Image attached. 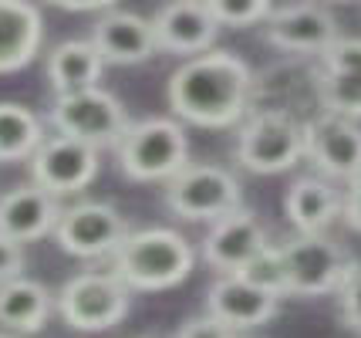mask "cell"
<instances>
[{
    "instance_id": "6da1fadb",
    "label": "cell",
    "mask_w": 361,
    "mask_h": 338,
    "mask_svg": "<svg viewBox=\"0 0 361 338\" xmlns=\"http://www.w3.org/2000/svg\"><path fill=\"white\" fill-rule=\"evenodd\" d=\"M253 92L250 65L233 51L209 48L196 58H186L169 75V109L176 119L200 129H230L236 126Z\"/></svg>"
},
{
    "instance_id": "7a4b0ae2",
    "label": "cell",
    "mask_w": 361,
    "mask_h": 338,
    "mask_svg": "<svg viewBox=\"0 0 361 338\" xmlns=\"http://www.w3.org/2000/svg\"><path fill=\"white\" fill-rule=\"evenodd\" d=\"M196 254L183 234L166 227L135 230L111 254V271L132 291H169L192 274Z\"/></svg>"
},
{
    "instance_id": "3957f363",
    "label": "cell",
    "mask_w": 361,
    "mask_h": 338,
    "mask_svg": "<svg viewBox=\"0 0 361 338\" xmlns=\"http://www.w3.org/2000/svg\"><path fill=\"white\" fill-rule=\"evenodd\" d=\"M115 152L122 173L135 183H169L189 166V139L176 119L132 122Z\"/></svg>"
},
{
    "instance_id": "277c9868",
    "label": "cell",
    "mask_w": 361,
    "mask_h": 338,
    "mask_svg": "<svg viewBox=\"0 0 361 338\" xmlns=\"http://www.w3.org/2000/svg\"><path fill=\"white\" fill-rule=\"evenodd\" d=\"M54 305L75 332H109L128 315L132 288L115 271H85L64 281Z\"/></svg>"
},
{
    "instance_id": "5b68a950",
    "label": "cell",
    "mask_w": 361,
    "mask_h": 338,
    "mask_svg": "<svg viewBox=\"0 0 361 338\" xmlns=\"http://www.w3.org/2000/svg\"><path fill=\"white\" fill-rule=\"evenodd\" d=\"M304 159V126L290 112L270 109L243 122L236 135V162L250 173L274 176Z\"/></svg>"
},
{
    "instance_id": "8992f818",
    "label": "cell",
    "mask_w": 361,
    "mask_h": 338,
    "mask_svg": "<svg viewBox=\"0 0 361 338\" xmlns=\"http://www.w3.org/2000/svg\"><path fill=\"white\" fill-rule=\"evenodd\" d=\"M166 207L192 224L200 220L216 224L220 217L243 207V190L230 169L200 162V166H186L166 183Z\"/></svg>"
},
{
    "instance_id": "52a82bcc",
    "label": "cell",
    "mask_w": 361,
    "mask_h": 338,
    "mask_svg": "<svg viewBox=\"0 0 361 338\" xmlns=\"http://www.w3.org/2000/svg\"><path fill=\"white\" fill-rule=\"evenodd\" d=\"M281 254L287 267V294L298 298L338 294V288L355 267L351 254L328 241L324 234H298L294 241L283 243Z\"/></svg>"
},
{
    "instance_id": "ba28073f",
    "label": "cell",
    "mask_w": 361,
    "mask_h": 338,
    "mask_svg": "<svg viewBox=\"0 0 361 338\" xmlns=\"http://www.w3.org/2000/svg\"><path fill=\"white\" fill-rule=\"evenodd\" d=\"M51 126L64 135H75V139H85V143L105 149V145L122 143V135L128 132L132 122H128L126 105L98 85V88L54 98Z\"/></svg>"
},
{
    "instance_id": "9c48e42d",
    "label": "cell",
    "mask_w": 361,
    "mask_h": 338,
    "mask_svg": "<svg viewBox=\"0 0 361 338\" xmlns=\"http://www.w3.org/2000/svg\"><path fill=\"white\" fill-rule=\"evenodd\" d=\"M128 224L126 217L111 203H98V200H85L75 203L61 213V220L54 227V241L64 254L81 260H94V258H111L118 251V243L126 241Z\"/></svg>"
},
{
    "instance_id": "30bf717a",
    "label": "cell",
    "mask_w": 361,
    "mask_h": 338,
    "mask_svg": "<svg viewBox=\"0 0 361 338\" xmlns=\"http://www.w3.org/2000/svg\"><path fill=\"white\" fill-rule=\"evenodd\" d=\"M98 145L75 135H47L31 159V179L54 196H75L98 176Z\"/></svg>"
},
{
    "instance_id": "8fae6325",
    "label": "cell",
    "mask_w": 361,
    "mask_h": 338,
    "mask_svg": "<svg viewBox=\"0 0 361 338\" xmlns=\"http://www.w3.org/2000/svg\"><path fill=\"white\" fill-rule=\"evenodd\" d=\"M304 159L314 162L321 176L351 179L361 176V129L355 119L324 112L304 126Z\"/></svg>"
},
{
    "instance_id": "7c38bea8",
    "label": "cell",
    "mask_w": 361,
    "mask_h": 338,
    "mask_svg": "<svg viewBox=\"0 0 361 338\" xmlns=\"http://www.w3.org/2000/svg\"><path fill=\"white\" fill-rule=\"evenodd\" d=\"M152 28H156L159 51L196 58L213 48L220 20L206 7V0H173L152 17Z\"/></svg>"
},
{
    "instance_id": "4fadbf2b",
    "label": "cell",
    "mask_w": 361,
    "mask_h": 338,
    "mask_svg": "<svg viewBox=\"0 0 361 338\" xmlns=\"http://www.w3.org/2000/svg\"><path fill=\"white\" fill-rule=\"evenodd\" d=\"M267 41L290 54H324L341 37L338 20L317 4H294L267 17Z\"/></svg>"
},
{
    "instance_id": "5bb4252c",
    "label": "cell",
    "mask_w": 361,
    "mask_h": 338,
    "mask_svg": "<svg viewBox=\"0 0 361 338\" xmlns=\"http://www.w3.org/2000/svg\"><path fill=\"white\" fill-rule=\"evenodd\" d=\"M281 308V294L257 288L243 274H223L206 294V311L233 332H247L257 325H267Z\"/></svg>"
},
{
    "instance_id": "9a60e30c",
    "label": "cell",
    "mask_w": 361,
    "mask_h": 338,
    "mask_svg": "<svg viewBox=\"0 0 361 338\" xmlns=\"http://www.w3.org/2000/svg\"><path fill=\"white\" fill-rule=\"evenodd\" d=\"M264 247H267L264 227L257 224V217H253L250 210L240 207L209 227V234H206V241H203V258L216 271L236 274V271H243Z\"/></svg>"
},
{
    "instance_id": "2e32d148",
    "label": "cell",
    "mask_w": 361,
    "mask_h": 338,
    "mask_svg": "<svg viewBox=\"0 0 361 338\" xmlns=\"http://www.w3.org/2000/svg\"><path fill=\"white\" fill-rule=\"evenodd\" d=\"M61 213V196L47 193L44 186H37L31 179L27 186H14L11 193L0 196V234L20 243L41 241L47 234H54Z\"/></svg>"
},
{
    "instance_id": "e0dca14e",
    "label": "cell",
    "mask_w": 361,
    "mask_h": 338,
    "mask_svg": "<svg viewBox=\"0 0 361 338\" xmlns=\"http://www.w3.org/2000/svg\"><path fill=\"white\" fill-rule=\"evenodd\" d=\"M321 102L328 112L361 119V37H338L321 54Z\"/></svg>"
},
{
    "instance_id": "ac0fdd59",
    "label": "cell",
    "mask_w": 361,
    "mask_h": 338,
    "mask_svg": "<svg viewBox=\"0 0 361 338\" xmlns=\"http://www.w3.org/2000/svg\"><path fill=\"white\" fill-rule=\"evenodd\" d=\"M92 41L109 65H142L159 51L152 20L128 11H109L98 17L92 28Z\"/></svg>"
},
{
    "instance_id": "d6986e66",
    "label": "cell",
    "mask_w": 361,
    "mask_h": 338,
    "mask_svg": "<svg viewBox=\"0 0 361 338\" xmlns=\"http://www.w3.org/2000/svg\"><path fill=\"white\" fill-rule=\"evenodd\" d=\"M44 17L31 0H0V75H14L41 54Z\"/></svg>"
},
{
    "instance_id": "ffe728a7",
    "label": "cell",
    "mask_w": 361,
    "mask_h": 338,
    "mask_svg": "<svg viewBox=\"0 0 361 338\" xmlns=\"http://www.w3.org/2000/svg\"><path fill=\"white\" fill-rule=\"evenodd\" d=\"M105 58L94 48V41H61L58 48L47 54V85L54 88V95H71L85 88H98Z\"/></svg>"
},
{
    "instance_id": "44dd1931",
    "label": "cell",
    "mask_w": 361,
    "mask_h": 338,
    "mask_svg": "<svg viewBox=\"0 0 361 338\" xmlns=\"http://www.w3.org/2000/svg\"><path fill=\"white\" fill-rule=\"evenodd\" d=\"M283 213L298 234H324L341 217V196L328 179L300 176L283 196Z\"/></svg>"
},
{
    "instance_id": "7402d4cb",
    "label": "cell",
    "mask_w": 361,
    "mask_h": 338,
    "mask_svg": "<svg viewBox=\"0 0 361 338\" xmlns=\"http://www.w3.org/2000/svg\"><path fill=\"white\" fill-rule=\"evenodd\" d=\"M51 315V294L41 281L31 277H11L0 284V325L17 335H34L47 325Z\"/></svg>"
},
{
    "instance_id": "603a6c76",
    "label": "cell",
    "mask_w": 361,
    "mask_h": 338,
    "mask_svg": "<svg viewBox=\"0 0 361 338\" xmlns=\"http://www.w3.org/2000/svg\"><path fill=\"white\" fill-rule=\"evenodd\" d=\"M44 122L20 102H0V162H24L44 143Z\"/></svg>"
},
{
    "instance_id": "cb8c5ba5",
    "label": "cell",
    "mask_w": 361,
    "mask_h": 338,
    "mask_svg": "<svg viewBox=\"0 0 361 338\" xmlns=\"http://www.w3.org/2000/svg\"><path fill=\"white\" fill-rule=\"evenodd\" d=\"M236 274H243L247 281H253L257 288L270 291V294H281V298L287 294V267H283L281 247H270L267 243L243 271H236Z\"/></svg>"
},
{
    "instance_id": "d4e9b609",
    "label": "cell",
    "mask_w": 361,
    "mask_h": 338,
    "mask_svg": "<svg viewBox=\"0 0 361 338\" xmlns=\"http://www.w3.org/2000/svg\"><path fill=\"white\" fill-rule=\"evenodd\" d=\"M206 7L220 20V28H253L274 14L270 0H206Z\"/></svg>"
},
{
    "instance_id": "484cf974",
    "label": "cell",
    "mask_w": 361,
    "mask_h": 338,
    "mask_svg": "<svg viewBox=\"0 0 361 338\" xmlns=\"http://www.w3.org/2000/svg\"><path fill=\"white\" fill-rule=\"evenodd\" d=\"M338 308H341V318L348 328L361 332V264L351 267L345 284L338 288Z\"/></svg>"
},
{
    "instance_id": "4316f807",
    "label": "cell",
    "mask_w": 361,
    "mask_h": 338,
    "mask_svg": "<svg viewBox=\"0 0 361 338\" xmlns=\"http://www.w3.org/2000/svg\"><path fill=\"white\" fill-rule=\"evenodd\" d=\"M24 243L14 241V237H7V234H0V284L4 281H11V277H20L24 274Z\"/></svg>"
},
{
    "instance_id": "83f0119b",
    "label": "cell",
    "mask_w": 361,
    "mask_h": 338,
    "mask_svg": "<svg viewBox=\"0 0 361 338\" xmlns=\"http://www.w3.org/2000/svg\"><path fill=\"white\" fill-rule=\"evenodd\" d=\"M176 338H236V332L230 328V325H223L220 318L203 315V318H192V322L183 325Z\"/></svg>"
},
{
    "instance_id": "f1b7e54d",
    "label": "cell",
    "mask_w": 361,
    "mask_h": 338,
    "mask_svg": "<svg viewBox=\"0 0 361 338\" xmlns=\"http://www.w3.org/2000/svg\"><path fill=\"white\" fill-rule=\"evenodd\" d=\"M341 217H345V224L351 227V230L361 234V176H355L348 183L345 200H341Z\"/></svg>"
},
{
    "instance_id": "f546056e",
    "label": "cell",
    "mask_w": 361,
    "mask_h": 338,
    "mask_svg": "<svg viewBox=\"0 0 361 338\" xmlns=\"http://www.w3.org/2000/svg\"><path fill=\"white\" fill-rule=\"evenodd\" d=\"M58 11H109L118 0H47Z\"/></svg>"
},
{
    "instance_id": "4dcf8cb0",
    "label": "cell",
    "mask_w": 361,
    "mask_h": 338,
    "mask_svg": "<svg viewBox=\"0 0 361 338\" xmlns=\"http://www.w3.org/2000/svg\"><path fill=\"white\" fill-rule=\"evenodd\" d=\"M0 338H24V335H17V332H0Z\"/></svg>"
}]
</instances>
